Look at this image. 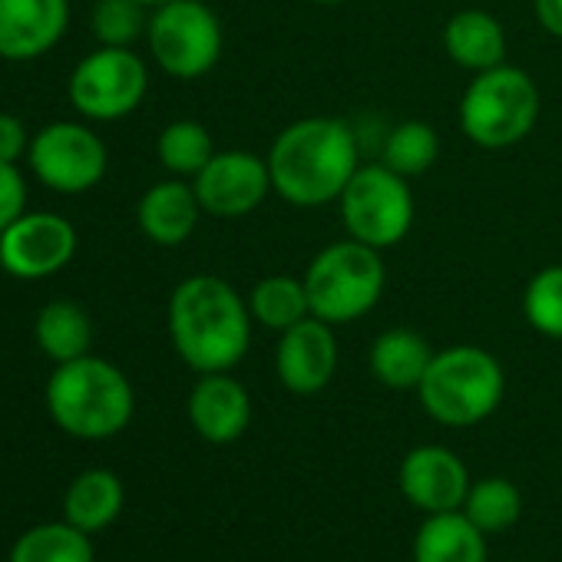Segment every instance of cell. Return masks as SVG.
I'll use <instances>...</instances> for the list:
<instances>
[{
	"label": "cell",
	"instance_id": "cell-25",
	"mask_svg": "<svg viewBox=\"0 0 562 562\" xmlns=\"http://www.w3.org/2000/svg\"><path fill=\"white\" fill-rule=\"evenodd\" d=\"M437 159H440V136L424 120H404L391 126L381 143V162L407 179L424 176L427 169L437 166Z\"/></svg>",
	"mask_w": 562,
	"mask_h": 562
},
{
	"label": "cell",
	"instance_id": "cell-29",
	"mask_svg": "<svg viewBox=\"0 0 562 562\" xmlns=\"http://www.w3.org/2000/svg\"><path fill=\"white\" fill-rule=\"evenodd\" d=\"M90 27L100 47H133L149 27L146 4L139 0H97Z\"/></svg>",
	"mask_w": 562,
	"mask_h": 562
},
{
	"label": "cell",
	"instance_id": "cell-31",
	"mask_svg": "<svg viewBox=\"0 0 562 562\" xmlns=\"http://www.w3.org/2000/svg\"><path fill=\"white\" fill-rule=\"evenodd\" d=\"M31 149V136L24 123L11 113H0V162H14Z\"/></svg>",
	"mask_w": 562,
	"mask_h": 562
},
{
	"label": "cell",
	"instance_id": "cell-2",
	"mask_svg": "<svg viewBox=\"0 0 562 562\" xmlns=\"http://www.w3.org/2000/svg\"><path fill=\"white\" fill-rule=\"evenodd\" d=\"M265 159L278 199L295 209H318L341 199L361 169V146L351 123L338 116H302L271 139Z\"/></svg>",
	"mask_w": 562,
	"mask_h": 562
},
{
	"label": "cell",
	"instance_id": "cell-11",
	"mask_svg": "<svg viewBox=\"0 0 562 562\" xmlns=\"http://www.w3.org/2000/svg\"><path fill=\"white\" fill-rule=\"evenodd\" d=\"M77 255V228L54 212H24L0 232V268L21 281H41Z\"/></svg>",
	"mask_w": 562,
	"mask_h": 562
},
{
	"label": "cell",
	"instance_id": "cell-13",
	"mask_svg": "<svg viewBox=\"0 0 562 562\" xmlns=\"http://www.w3.org/2000/svg\"><path fill=\"white\" fill-rule=\"evenodd\" d=\"M274 371L285 391L299 397L322 394L338 371V338L335 325L322 318H305L295 328L278 335L274 348Z\"/></svg>",
	"mask_w": 562,
	"mask_h": 562
},
{
	"label": "cell",
	"instance_id": "cell-21",
	"mask_svg": "<svg viewBox=\"0 0 562 562\" xmlns=\"http://www.w3.org/2000/svg\"><path fill=\"white\" fill-rule=\"evenodd\" d=\"M126 490L113 470H83L64 493V519L83 532H103L123 513Z\"/></svg>",
	"mask_w": 562,
	"mask_h": 562
},
{
	"label": "cell",
	"instance_id": "cell-9",
	"mask_svg": "<svg viewBox=\"0 0 562 562\" xmlns=\"http://www.w3.org/2000/svg\"><path fill=\"white\" fill-rule=\"evenodd\" d=\"M70 103L93 123H116L139 110L149 90V70L133 47H100L70 74Z\"/></svg>",
	"mask_w": 562,
	"mask_h": 562
},
{
	"label": "cell",
	"instance_id": "cell-28",
	"mask_svg": "<svg viewBox=\"0 0 562 562\" xmlns=\"http://www.w3.org/2000/svg\"><path fill=\"white\" fill-rule=\"evenodd\" d=\"M522 318L536 335L562 341V265H546L526 281Z\"/></svg>",
	"mask_w": 562,
	"mask_h": 562
},
{
	"label": "cell",
	"instance_id": "cell-27",
	"mask_svg": "<svg viewBox=\"0 0 562 562\" xmlns=\"http://www.w3.org/2000/svg\"><path fill=\"white\" fill-rule=\"evenodd\" d=\"M460 509L483 532H503L516 526L522 513V493L516 490V483L503 476H486L480 483H470V493Z\"/></svg>",
	"mask_w": 562,
	"mask_h": 562
},
{
	"label": "cell",
	"instance_id": "cell-5",
	"mask_svg": "<svg viewBox=\"0 0 562 562\" xmlns=\"http://www.w3.org/2000/svg\"><path fill=\"white\" fill-rule=\"evenodd\" d=\"M305 289L312 299V315L341 328L355 325L371 315L384 295L387 268L384 251L358 241L341 238L325 245L305 268Z\"/></svg>",
	"mask_w": 562,
	"mask_h": 562
},
{
	"label": "cell",
	"instance_id": "cell-23",
	"mask_svg": "<svg viewBox=\"0 0 562 562\" xmlns=\"http://www.w3.org/2000/svg\"><path fill=\"white\" fill-rule=\"evenodd\" d=\"M34 341L54 364L77 361V358L90 355L93 322L77 302H50L37 312Z\"/></svg>",
	"mask_w": 562,
	"mask_h": 562
},
{
	"label": "cell",
	"instance_id": "cell-8",
	"mask_svg": "<svg viewBox=\"0 0 562 562\" xmlns=\"http://www.w3.org/2000/svg\"><path fill=\"white\" fill-rule=\"evenodd\" d=\"M146 41L162 74L199 80L222 57V21L205 0H169L153 8Z\"/></svg>",
	"mask_w": 562,
	"mask_h": 562
},
{
	"label": "cell",
	"instance_id": "cell-15",
	"mask_svg": "<svg viewBox=\"0 0 562 562\" xmlns=\"http://www.w3.org/2000/svg\"><path fill=\"white\" fill-rule=\"evenodd\" d=\"M70 24V0H0V60L31 64L50 54Z\"/></svg>",
	"mask_w": 562,
	"mask_h": 562
},
{
	"label": "cell",
	"instance_id": "cell-14",
	"mask_svg": "<svg viewBox=\"0 0 562 562\" xmlns=\"http://www.w3.org/2000/svg\"><path fill=\"white\" fill-rule=\"evenodd\" d=\"M397 480H401V493L407 496V503L424 509L427 516L460 509L470 493L467 463L453 450L437 447V443L414 447L401 460Z\"/></svg>",
	"mask_w": 562,
	"mask_h": 562
},
{
	"label": "cell",
	"instance_id": "cell-20",
	"mask_svg": "<svg viewBox=\"0 0 562 562\" xmlns=\"http://www.w3.org/2000/svg\"><path fill=\"white\" fill-rule=\"evenodd\" d=\"M414 562H486V532L463 509L434 513L414 536Z\"/></svg>",
	"mask_w": 562,
	"mask_h": 562
},
{
	"label": "cell",
	"instance_id": "cell-22",
	"mask_svg": "<svg viewBox=\"0 0 562 562\" xmlns=\"http://www.w3.org/2000/svg\"><path fill=\"white\" fill-rule=\"evenodd\" d=\"M245 299H248L251 322L274 335L312 318V299L305 289V278L295 274H265L255 281V289Z\"/></svg>",
	"mask_w": 562,
	"mask_h": 562
},
{
	"label": "cell",
	"instance_id": "cell-26",
	"mask_svg": "<svg viewBox=\"0 0 562 562\" xmlns=\"http://www.w3.org/2000/svg\"><path fill=\"white\" fill-rule=\"evenodd\" d=\"M215 153L218 149L212 143V133L195 120H176V123L162 126V133L156 139V156H159L162 169L179 179H195Z\"/></svg>",
	"mask_w": 562,
	"mask_h": 562
},
{
	"label": "cell",
	"instance_id": "cell-18",
	"mask_svg": "<svg viewBox=\"0 0 562 562\" xmlns=\"http://www.w3.org/2000/svg\"><path fill=\"white\" fill-rule=\"evenodd\" d=\"M440 41H443V54L470 74H483L506 64V50H509L503 24L480 8L457 11L443 24Z\"/></svg>",
	"mask_w": 562,
	"mask_h": 562
},
{
	"label": "cell",
	"instance_id": "cell-32",
	"mask_svg": "<svg viewBox=\"0 0 562 562\" xmlns=\"http://www.w3.org/2000/svg\"><path fill=\"white\" fill-rule=\"evenodd\" d=\"M532 14L549 37L562 41V0H532Z\"/></svg>",
	"mask_w": 562,
	"mask_h": 562
},
{
	"label": "cell",
	"instance_id": "cell-10",
	"mask_svg": "<svg viewBox=\"0 0 562 562\" xmlns=\"http://www.w3.org/2000/svg\"><path fill=\"white\" fill-rule=\"evenodd\" d=\"M27 162L47 189L80 195L103 182L110 153L90 126L60 120L31 136Z\"/></svg>",
	"mask_w": 562,
	"mask_h": 562
},
{
	"label": "cell",
	"instance_id": "cell-6",
	"mask_svg": "<svg viewBox=\"0 0 562 562\" xmlns=\"http://www.w3.org/2000/svg\"><path fill=\"white\" fill-rule=\"evenodd\" d=\"M539 87L513 64L473 74L460 97V130L480 149H509L532 136L539 123Z\"/></svg>",
	"mask_w": 562,
	"mask_h": 562
},
{
	"label": "cell",
	"instance_id": "cell-1",
	"mask_svg": "<svg viewBox=\"0 0 562 562\" xmlns=\"http://www.w3.org/2000/svg\"><path fill=\"white\" fill-rule=\"evenodd\" d=\"M169 341L195 374H218L241 364L251 345L248 299L218 274H189L169 295Z\"/></svg>",
	"mask_w": 562,
	"mask_h": 562
},
{
	"label": "cell",
	"instance_id": "cell-16",
	"mask_svg": "<svg viewBox=\"0 0 562 562\" xmlns=\"http://www.w3.org/2000/svg\"><path fill=\"white\" fill-rule=\"evenodd\" d=\"M186 414L192 430L215 447L235 443L248 424H251V397L238 378L228 371L218 374H199V381L189 391Z\"/></svg>",
	"mask_w": 562,
	"mask_h": 562
},
{
	"label": "cell",
	"instance_id": "cell-7",
	"mask_svg": "<svg viewBox=\"0 0 562 562\" xmlns=\"http://www.w3.org/2000/svg\"><path fill=\"white\" fill-rule=\"evenodd\" d=\"M341 225L348 238H358L378 251L401 245L417 218V202L411 192V179L394 172L384 162L361 166L345 186L341 199Z\"/></svg>",
	"mask_w": 562,
	"mask_h": 562
},
{
	"label": "cell",
	"instance_id": "cell-30",
	"mask_svg": "<svg viewBox=\"0 0 562 562\" xmlns=\"http://www.w3.org/2000/svg\"><path fill=\"white\" fill-rule=\"evenodd\" d=\"M27 209V182L14 162H0V232L14 225Z\"/></svg>",
	"mask_w": 562,
	"mask_h": 562
},
{
	"label": "cell",
	"instance_id": "cell-33",
	"mask_svg": "<svg viewBox=\"0 0 562 562\" xmlns=\"http://www.w3.org/2000/svg\"><path fill=\"white\" fill-rule=\"evenodd\" d=\"M312 4H322V8H338V4H348V0H312Z\"/></svg>",
	"mask_w": 562,
	"mask_h": 562
},
{
	"label": "cell",
	"instance_id": "cell-12",
	"mask_svg": "<svg viewBox=\"0 0 562 562\" xmlns=\"http://www.w3.org/2000/svg\"><path fill=\"white\" fill-rule=\"evenodd\" d=\"M192 186L202 212L215 218H245L274 192L268 159L248 149H218Z\"/></svg>",
	"mask_w": 562,
	"mask_h": 562
},
{
	"label": "cell",
	"instance_id": "cell-19",
	"mask_svg": "<svg viewBox=\"0 0 562 562\" xmlns=\"http://www.w3.org/2000/svg\"><path fill=\"white\" fill-rule=\"evenodd\" d=\"M434 355H437L434 345L420 331L387 328L374 338L368 351V368L391 391H417Z\"/></svg>",
	"mask_w": 562,
	"mask_h": 562
},
{
	"label": "cell",
	"instance_id": "cell-24",
	"mask_svg": "<svg viewBox=\"0 0 562 562\" xmlns=\"http://www.w3.org/2000/svg\"><path fill=\"white\" fill-rule=\"evenodd\" d=\"M8 562H97V552H93L90 532L60 519V522H41L27 529L14 542Z\"/></svg>",
	"mask_w": 562,
	"mask_h": 562
},
{
	"label": "cell",
	"instance_id": "cell-4",
	"mask_svg": "<svg viewBox=\"0 0 562 562\" xmlns=\"http://www.w3.org/2000/svg\"><path fill=\"white\" fill-rule=\"evenodd\" d=\"M503 394V364L476 345H453L437 351L417 387L420 407L443 427L483 424L490 414H496Z\"/></svg>",
	"mask_w": 562,
	"mask_h": 562
},
{
	"label": "cell",
	"instance_id": "cell-34",
	"mask_svg": "<svg viewBox=\"0 0 562 562\" xmlns=\"http://www.w3.org/2000/svg\"><path fill=\"white\" fill-rule=\"evenodd\" d=\"M139 4H146V8H159V4H169V0H139Z\"/></svg>",
	"mask_w": 562,
	"mask_h": 562
},
{
	"label": "cell",
	"instance_id": "cell-17",
	"mask_svg": "<svg viewBox=\"0 0 562 562\" xmlns=\"http://www.w3.org/2000/svg\"><path fill=\"white\" fill-rule=\"evenodd\" d=\"M202 215L205 212L195 195V186L179 176L149 186L136 205L139 232L153 245H162V248H176V245L189 241V235L195 232Z\"/></svg>",
	"mask_w": 562,
	"mask_h": 562
},
{
	"label": "cell",
	"instance_id": "cell-3",
	"mask_svg": "<svg viewBox=\"0 0 562 562\" xmlns=\"http://www.w3.org/2000/svg\"><path fill=\"white\" fill-rule=\"evenodd\" d=\"M44 397L54 424L77 440H110L130 427L136 411L130 378L93 355L57 364Z\"/></svg>",
	"mask_w": 562,
	"mask_h": 562
}]
</instances>
